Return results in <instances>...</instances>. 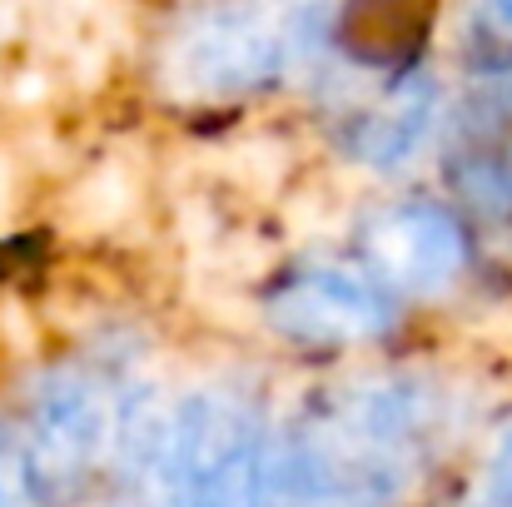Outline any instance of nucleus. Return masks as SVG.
I'll return each instance as SVG.
<instances>
[{"label":"nucleus","instance_id":"4","mask_svg":"<svg viewBox=\"0 0 512 507\" xmlns=\"http://www.w3.org/2000/svg\"><path fill=\"white\" fill-rule=\"evenodd\" d=\"M160 507H274V438L234 388L189 393L155 443Z\"/></svg>","mask_w":512,"mask_h":507},{"label":"nucleus","instance_id":"3","mask_svg":"<svg viewBox=\"0 0 512 507\" xmlns=\"http://www.w3.org/2000/svg\"><path fill=\"white\" fill-rule=\"evenodd\" d=\"M135 433V408L110 383V373L85 363H55L35 378L20 428L10 438L20 483L30 503L75 507L85 503L110 463Z\"/></svg>","mask_w":512,"mask_h":507},{"label":"nucleus","instance_id":"1","mask_svg":"<svg viewBox=\"0 0 512 507\" xmlns=\"http://www.w3.org/2000/svg\"><path fill=\"white\" fill-rule=\"evenodd\" d=\"M448 438V393L423 373L324 388L274 443V507H403Z\"/></svg>","mask_w":512,"mask_h":507},{"label":"nucleus","instance_id":"2","mask_svg":"<svg viewBox=\"0 0 512 507\" xmlns=\"http://www.w3.org/2000/svg\"><path fill=\"white\" fill-rule=\"evenodd\" d=\"M334 20V0H209L170 35L165 80L184 100L274 90L329 50Z\"/></svg>","mask_w":512,"mask_h":507},{"label":"nucleus","instance_id":"6","mask_svg":"<svg viewBox=\"0 0 512 507\" xmlns=\"http://www.w3.org/2000/svg\"><path fill=\"white\" fill-rule=\"evenodd\" d=\"M264 319L299 348H353L398 324V299L358 259L314 254L274 274L264 289Z\"/></svg>","mask_w":512,"mask_h":507},{"label":"nucleus","instance_id":"7","mask_svg":"<svg viewBox=\"0 0 512 507\" xmlns=\"http://www.w3.org/2000/svg\"><path fill=\"white\" fill-rule=\"evenodd\" d=\"M443 169L463 229L512 254V75H478L443 135Z\"/></svg>","mask_w":512,"mask_h":507},{"label":"nucleus","instance_id":"11","mask_svg":"<svg viewBox=\"0 0 512 507\" xmlns=\"http://www.w3.org/2000/svg\"><path fill=\"white\" fill-rule=\"evenodd\" d=\"M0 507H30V493L20 483V468H15V448H10V433L0 428Z\"/></svg>","mask_w":512,"mask_h":507},{"label":"nucleus","instance_id":"10","mask_svg":"<svg viewBox=\"0 0 512 507\" xmlns=\"http://www.w3.org/2000/svg\"><path fill=\"white\" fill-rule=\"evenodd\" d=\"M473 507H512V418L498 428V438L488 448V463H483Z\"/></svg>","mask_w":512,"mask_h":507},{"label":"nucleus","instance_id":"5","mask_svg":"<svg viewBox=\"0 0 512 507\" xmlns=\"http://www.w3.org/2000/svg\"><path fill=\"white\" fill-rule=\"evenodd\" d=\"M443 125L438 80L418 65H363L348 70L329 95L334 145L353 165L403 169L413 165Z\"/></svg>","mask_w":512,"mask_h":507},{"label":"nucleus","instance_id":"8","mask_svg":"<svg viewBox=\"0 0 512 507\" xmlns=\"http://www.w3.org/2000/svg\"><path fill=\"white\" fill-rule=\"evenodd\" d=\"M468 259V229L458 214L403 199L378 209L358 234V264L398 299V294H443Z\"/></svg>","mask_w":512,"mask_h":507},{"label":"nucleus","instance_id":"9","mask_svg":"<svg viewBox=\"0 0 512 507\" xmlns=\"http://www.w3.org/2000/svg\"><path fill=\"white\" fill-rule=\"evenodd\" d=\"M458 45L478 75H512V0H463Z\"/></svg>","mask_w":512,"mask_h":507}]
</instances>
